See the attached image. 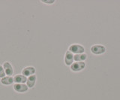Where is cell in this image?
<instances>
[{"label": "cell", "mask_w": 120, "mask_h": 100, "mask_svg": "<svg viewBox=\"0 0 120 100\" xmlns=\"http://www.w3.org/2000/svg\"><path fill=\"white\" fill-rule=\"evenodd\" d=\"M35 72H36V69L34 66H31V65L26 66V67L23 68L22 70V75L26 76V77L35 75Z\"/></svg>", "instance_id": "cell-6"}, {"label": "cell", "mask_w": 120, "mask_h": 100, "mask_svg": "<svg viewBox=\"0 0 120 100\" xmlns=\"http://www.w3.org/2000/svg\"><path fill=\"white\" fill-rule=\"evenodd\" d=\"M13 89L18 93H25L29 90V88L26 84H14Z\"/></svg>", "instance_id": "cell-5"}, {"label": "cell", "mask_w": 120, "mask_h": 100, "mask_svg": "<svg viewBox=\"0 0 120 100\" xmlns=\"http://www.w3.org/2000/svg\"><path fill=\"white\" fill-rule=\"evenodd\" d=\"M70 52L73 54H83L85 52V47L80 44H71L68 47V50Z\"/></svg>", "instance_id": "cell-2"}, {"label": "cell", "mask_w": 120, "mask_h": 100, "mask_svg": "<svg viewBox=\"0 0 120 100\" xmlns=\"http://www.w3.org/2000/svg\"><path fill=\"white\" fill-rule=\"evenodd\" d=\"M91 53L95 55H102L106 53L107 48L102 44H94L90 48Z\"/></svg>", "instance_id": "cell-1"}, {"label": "cell", "mask_w": 120, "mask_h": 100, "mask_svg": "<svg viewBox=\"0 0 120 100\" xmlns=\"http://www.w3.org/2000/svg\"><path fill=\"white\" fill-rule=\"evenodd\" d=\"M3 66V69L5 70V75L7 76H12L14 75V69L13 65H11V63L8 61H5L3 62L2 64Z\"/></svg>", "instance_id": "cell-4"}, {"label": "cell", "mask_w": 120, "mask_h": 100, "mask_svg": "<svg viewBox=\"0 0 120 100\" xmlns=\"http://www.w3.org/2000/svg\"><path fill=\"white\" fill-rule=\"evenodd\" d=\"M74 54L70 52L69 50H67L65 54V58H64V62H65V65L71 66L72 65V63L74 62Z\"/></svg>", "instance_id": "cell-7"}, {"label": "cell", "mask_w": 120, "mask_h": 100, "mask_svg": "<svg viewBox=\"0 0 120 100\" xmlns=\"http://www.w3.org/2000/svg\"><path fill=\"white\" fill-rule=\"evenodd\" d=\"M27 81V77L22 75V74H17L14 76V84H26Z\"/></svg>", "instance_id": "cell-9"}, {"label": "cell", "mask_w": 120, "mask_h": 100, "mask_svg": "<svg viewBox=\"0 0 120 100\" xmlns=\"http://www.w3.org/2000/svg\"><path fill=\"white\" fill-rule=\"evenodd\" d=\"M55 2V0H41V2L46 5H52Z\"/></svg>", "instance_id": "cell-13"}, {"label": "cell", "mask_w": 120, "mask_h": 100, "mask_svg": "<svg viewBox=\"0 0 120 100\" xmlns=\"http://www.w3.org/2000/svg\"><path fill=\"white\" fill-rule=\"evenodd\" d=\"M36 81H37V75H32L27 77V81H26V84L29 89H32L35 87Z\"/></svg>", "instance_id": "cell-8"}, {"label": "cell", "mask_w": 120, "mask_h": 100, "mask_svg": "<svg viewBox=\"0 0 120 100\" xmlns=\"http://www.w3.org/2000/svg\"><path fill=\"white\" fill-rule=\"evenodd\" d=\"M5 76H6L5 70H4V69H3V66L0 64V79H2V77H4Z\"/></svg>", "instance_id": "cell-12"}, {"label": "cell", "mask_w": 120, "mask_h": 100, "mask_svg": "<svg viewBox=\"0 0 120 100\" xmlns=\"http://www.w3.org/2000/svg\"><path fill=\"white\" fill-rule=\"evenodd\" d=\"M0 82L2 84L5 85V86H9L14 84V77L12 76H5L2 77V79H0Z\"/></svg>", "instance_id": "cell-10"}, {"label": "cell", "mask_w": 120, "mask_h": 100, "mask_svg": "<svg viewBox=\"0 0 120 100\" xmlns=\"http://www.w3.org/2000/svg\"><path fill=\"white\" fill-rule=\"evenodd\" d=\"M86 68L85 62H74L70 66V69L74 72H79Z\"/></svg>", "instance_id": "cell-3"}, {"label": "cell", "mask_w": 120, "mask_h": 100, "mask_svg": "<svg viewBox=\"0 0 120 100\" xmlns=\"http://www.w3.org/2000/svg\"><path fill=\"white\" fill-rule=\"evenodd\" d=\"M86 59H87V55H86L85 53L75 54L74 57V62H85Z\"/></svg>", "instance_id": "cell-11"}]
</instances>
